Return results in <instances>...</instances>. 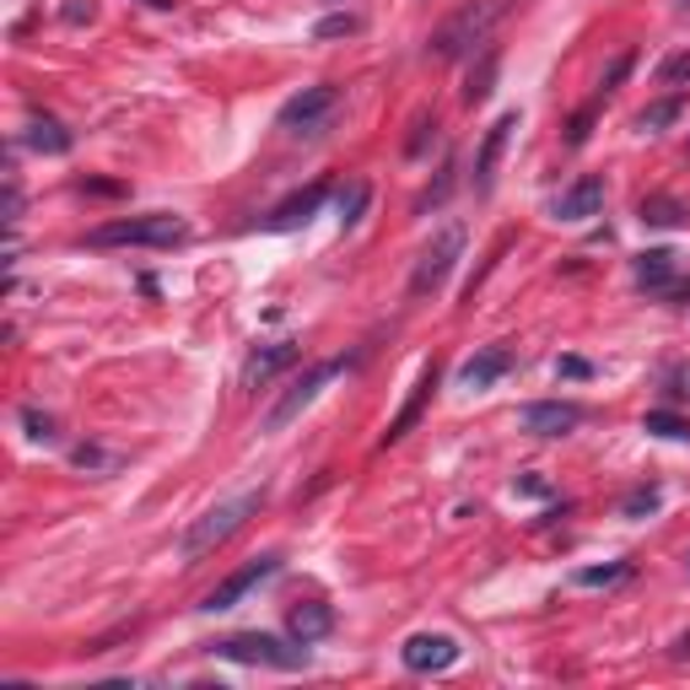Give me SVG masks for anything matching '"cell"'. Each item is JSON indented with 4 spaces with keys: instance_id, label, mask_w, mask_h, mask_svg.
<instances>
[{
    "instance_id": "cell-1",
    "label": "cell",
    "mask_w": 690,
    "mask_h": 690,
    "mask_svg": "<svg viewBox=\"0 0 690 690\" xmlns=\"http://www.w3.org/2000/svg\"><path fill=\"white\" fill-rule=\"evenodd\" d=\"M259 507H265V491H244V496H233V502H216L210 513H200L195 524L184 528V539H178V556L195 567V562H200V556H210L216 545H227V539H233V534H238V528H244L248 518L259 513Z\"/></svg>"
},
{
    "instance_id": "cell-2",
    "label": "cell",
    "mask_w": 690,
    "mask_h": 690,
    "mask_svg": "<svg viewBox=\"0 0 690 690\" xmlns=\"http://www.w3.org/2000/svg\"><path fill=\"white\" fill-rule=\"evenodd\" d=\"M502 11H507V0H470L464 11L447 17L443 28H432L426 54H432V60H470V54L491 39V28H496Z\"/></svg>"
},
{
    "instance_id": "cell-3",
    "label": "cell",
    "mask_w": 690,
    "mask_h": 690,
    "mask_svg": "<svg viewBox=\"0 0 690 690\" xmlns=\"http://www.w3.org/2000/svg\"><path fill=\"white\" fill-rule=\"evenodd\" d=\"M189 238V222L173 210H152V216H120L86 233L92 248H173Z\"/></svg>"
},
{
    "instance_id": "cell-4",
    "label": "cell",
    "mask_w": 690,
    "mask_h": 690,
    "mask_svg": "<svg viewBox=\"0 0 690 690\" xmlns=\"http://www.w3.org/2000/svg\"><path fill=\"white\" fill-rule=\"evenodd\" d=\"M210 652L227 658V663H248V669H308V648L281 642L270 631H233V637L210 642Z\"/></svg>"
},
{
    "instance_id": "cell-5",
    "label": "cell",
    "mask_w": 690,
    "mask_h": 690,
    "mask_svg": "<svg viewBox=\"0 0 690 690\" xmlns=\"http://www.w3.org/2000/svg\"><path fill=\"white\" fill-rule=\"evenodd\" d=\"M340 372H346V357H329V362L302 367V372H297V378H291V383L281 389V400L265 410V432H286V426H291V421H297L302 410L313 405V400L325 394V389L334 383V378H340Z\"/></svg>"
},
{
    "instance_id": "cell-6",
    "label": "cell",
    "mask_w": 690,
    "mask_h": 690,
    "mask_svg": "<svg viewBox=\"0 0 690 690\" xmlns=\"http://www.w3.org/2000/svg\"><path fill=\"white\" fill-rule=\"evenodd\" d=\"M334 114H340V86L319 82V86H302L297 97H286L276 124H281L286 135H325Z\"/></svg>"
},
{
    "instance_id": "cell-7",
    "label": "cell",
    "mask_w": 690,
    "mask_h": 690,
    "mask_svg": "<svg viewBox=\"0 0 690 690\" xmlns=\"http://www.w3.org/2000/svg\"><path fill=\"white\" fill-rule=\"evenodd\" d=\"M459 254H464V227L453 222L443 227L432 244L421 248V259H415V276H410V297H437L443 281L453 276V265H459Z\"/></svg>"
},
{
    "instance_id": "cell-8",
    "label": "cell",
    "mask_w": 690,
    "mask_h": 690,
    "mask_svg": "<svg viewBox=\"0 0 690 690\" xmlns=\"http://www.w3.org/2000/svg\"><path fill=\"white\" fill-rule=\"evenodd\" d=\"M276 571H281V556H276V550H265V556H254V562H248V567H238L233 577H222V583L205 594L200 609H205V615H222V609H233L238 599H248V594H254L265 577H276Z\"/></svg>"
},
{
    "instance_id": "cell-9",
    "label": "cell",
    "mask_w": 690,
    "mask_h": 690,
    "mask_svg": "<svg viewBox=\"0 0 690 690\" xmlns=\"http://www.w3.org/2000/svg\"><path fill=\"white\" fill-rule=\"evenodd\" d=\"M400 658H405L410 674H443L459 663V642L447 631H415V637H405Z\"/></svg>"
},
{
    "instance_id": "cell-10",
    "label": "cell",
    "mask_w": 690,
    "mask_h": 690,
    "mask_svg": "<svg viewBox=\"0 0 690 690\" xmlns=\"http://www.w3.org/2000/svg\"><path fill=\"white\" fill-rule=\"evenodd\" d=\"M599 210H605V178H599V173L571 178L567 189L550 200V216H556V222H588V216H599Z\"/></svg>"
},
{
    "instance_id": "cell-11",
    "label": "cell",
    "mask_w": 690,
    "mask_h": 690,
    "mask_svg": "<svg viewBox=\"0 0 690 690\" xmlns=\"http://www.w3.org/2000/svg\"><path fill=\"white\" fill-rule=\"evenodd\" d=\"M524 432L534 437H571L577 426H583V410L567 405V400H539V405H524Z\"/></svg>"
},
{
    "instance_id": "cell-12",
    "label": "cell",
    "mask_w": 690,
    "mask_h": 690,
    "mask_svg": "<svg viewBox=\"0 0 690 690\" xmlns=\"http://www.w3.org/2000/svg\"><path fill=\"white\" fill-rule=\"evenodd\" d=\"M518 130V114L507 109L502 120L486 130V141H481V157H475V195H491L496 189V163H502V146H507V135Z\"/></svg>"
},
{
    "instance_id": "cell-13",
    "label": "cell",
    "mask_w": 690,
    "mask_h": 690,
    "mask_svg": "<svg viewBox=\"0 0 690 690\" xmlns=\"http://www.w3.org/2000/svg\"><path fill=\"white\" fill-rule=\"evenodd\" d=\"M286 631H291V642L313 648V642H325L329 631H334V609L319 605V599H302V605L286 609Z\"/></svg>"
},
{
    "instance_id": "cell-14",
    "label": "cell",
    "mask_w": 690,
    "mask_h": 690,
    "mask_svg": "<svg viewBox=\"0 0 690 690\" xmlns=\"http://www.w3.org/2000/svg\"><path fill=\"white\" fill-rule=\"evenodd\" d=\"M507 372H513V351H507V346H481L470 362L459 367V383H464V389H491V383L507 378Z\"/></svg>"
},
{
    "instance_id": "cell-15",
    "label": "cell",
    "mask_w": 690,
    "mask_h": 690,
    "mask_svg": "<svg viewBox=\"0 0 690 690\" xmlns=\"http://www.w3.org/2000/svg\"><path fill=\"white\" fill-rule=\"evenodd\" d=\"M437 372H443L437 362H426V367H421V378H415V389H410L405 410H400V415L389 421V432H383V447H389V443H400V437H405L410 426L421 421V410H426V400H432V389H437Z\"/></svg>"
},
{
    "instance_id": "cell-16",
    "label": "cell",
    "mask_w": 690,
    "mask_h": 690,
    "mask_svg": "<svg viewBox=\"0 0 690 690\" xmlns=\"http://www.w3.org/2000/svg\"><path fill=\"white\" fill-rule=\"evenodd\" d=\"M329 184H313V189H302V195H291V200H281L270 216H265V227L270 233H291V227H302L308 216H319V205H325Z\"/></svg>"
},
{
    "instance_id": "cell-17",
    "label": "cell",
    "mask_w": 690,
    "mask_h": 690,
    "mask_svg": "<svg viewBox=\"0 0 690 690\" xmlns=\"http://www.w3.org/2000/svg\"><path fill=\"white\" fill-rule=\"evenodd\" d=\"M28 146H33L39 157H65V152L76 146V135H71L60 120H49V114H33V124H28Z\"/></svg>"
},
{
    "instance_id": "cell-18",
    "label": "cell",
    "mask_w": 690,
    "mask_h": 690,
    "mask_svg": "<svg viewBox=\"0 0 690 690\" xmlns=\"http://www.w3.org/2000/svg\"><path fill=\"white\" fill-rule=\"evenodd\" d=\"M297 362V346H265V351H254V357H248V383H254V389H265V383H270V378H276V372H286V367Z\"/></svg>"
},
{
    "instance_id": "cell-19",
    "label": "cell",
    "mask_w": 690,
    "mask_h": 690,
    "mask_svg": "<svg viewBox=\"0 0 690 690\" xmlns=\"http://www.w3.org/2000/svg\"><path fill=\"white\" fill-rule=\"evenodd\" d=\"M674 281V254L669 248H648V254H637V286H648V291H669Z\"/></svg>"
},
{
    "instance_id": "cell-20",
    "label": "cell",
    "mask_w": 690,
    "mask_h": 690,
    "mask_svg": "<svg viewBox=\"0 0 690 690\" xmlns=\"http://www.w3.org/2000/svg\"><path fill=\"white\" fill-rule=\"evenodd\" d=\"M637 216H642L648 227H686L690 205L686 200H669V195H648V200L637 205Z\"/></svg>"
},
{
    "instance_id": "cell-21",
    "label": "cell",
    "mask_w": 690,
    "mask_h": 690,
    "mask_svg": "<svg viewBox=\"0 0 690 690\" xmlns=\"http://www.w3.org/2000/svg\"><path fill=\"white\" fill-rule=\"evenodd\" d=\"M642 432H652V437H669V443H690V421H686V415H674V410H648Z\"/></svg>"
},
{
    "instance_id": "cell-22",
    "label": "cell",
    "mask_w": 690,
    "mask_h": 690,
    "mask_svg": "<svg viewBox=\"0 0 690 690\" xmlns=\"http://www.w3.org/2000/svg\"><path fill=\"white\" fill-rule=\"evenodd\" d=\"M367 200H372V189H367V178H351L346 189H340V227H357L362 222Z\"/></svg>"
},
{
    "instance_id": "cell-23",
    "label": "cell",
    "mask_w": 690,
    "mask_h": 690,
    "mask_svg": "<svg viewBox=\"0 0 690 690\" xmlns=\"http://www.w3.org/2000/svg\"><path fill=\"white\" fill-rule=\"evenodd\" d=\"M680 109H686L680 97H663V103H652V109H642V114H637V130H642V135H652V130H663V124L680 120Z\"/></svg>"
},
{
    "instance_id": "cell-24",
    "label": "cell",
    "mask_w": 690,
    "mask_h": 690,
    "mask_svg": "<svg viewBox=\"0 0 690 690\" xmlns=\"http://www.w3.org/2000/svg\"><path fill=\"white\" fill-rule=\"evenodd\" d=\"M22 426H28V437H33V443H60V421H54L49 410H39V405L22 410Z\"/></svg>"
},
{
    "instance_id": "cell-25",
    "label": "cell",
    "mask_w": 690,
    "mask_h": 690,
    "mask_svg": "<svg viewBox=\"0 0 690 690\" xmlns=\"http://www.w3.org/2000/svg\"><path fill=\"white\" fill-rule=\"evenodd\" d=\"M599 109H605V92H599L588 109H577V114H571V124H567V146H571V152L588 141V130H594V120H599Z\"/></svg>"
},
{
    "instance_id": "cell-26",
    "label": "cell",
    "mask_w": 690,
    "mask_h": 690,
    "mask_svg": "<svg viewBox=\"0 0 690 690\" xmlns=\"http://www.w3.org/2000/svg\"><path fill=\"white\" fill-rule=\"evenodd\" d=\"M658 502H663V491L658 486H637L626 502H620V518H648V513H658Z\"/></svg>"
},
{
    "instance_id": "cell-27",
    "label": "cell",
    "mask_w": 690,
    "mask_h": 690,
    "mask_svg": "<svg viewBox=\"0 0 690 690\" xmlns=\"http://www.w3.org/2000/svg\"><path fill=\"white\" fill-rule=\"evenodd\" d=\"M491 76H496V49H486L481 71L470 76V86H464V103H486V97H491Z\"/></svg>"
},
{
    "instance_id": "cell-28",
    "label": "cell",
    "mask_w": 690,
    "mask_h": 690,
    "mask_svg": "<svg viewBox=\"0 0 690 690\" xmlns=\"http://www.w3.org/2000/svg\"><path fill=\"white\" fill-rule=\"evenodd\" d=\"M351 33H362V17H351V11H340V17H325L319 28H313V39H351Z\"/></svg>"
},
{
    "instance_id": "cell-29",
    "label": "cell",
    "mask_w": 690,
    "mask_h": 690,
    "mask_svg": "<svg viewBox=\"0 0 690 690\" xmlns=\"http://www.w3.org/2000/svg\"><path fill=\"white\" fill-rule=\"evenodd\" d=\"M626 562H609V567H583L577 571V583H583V588H609V583H620V577H626Z\"/></svg>"
},
{
    "instance_id": "cell-30",
    "label": "cell",
    "mask_w": 690,
    "mask_h": 690,
    "mask_svg": "<svg viewBox=\"0 0 690 690\" xmlns=\"http://www.w3.org/2000/svg\"><path fill=\"white\" fill-rule=\"evenodd\" d=\"M658 82H663V86H686V82H690V49L669 54V60L658 65Z\"/></svg>"
},
{
    "instance_id": "cell-31",
    "label": "cell",
    "mask_w": 690,
    "mask_h": 690,
    "mask_svg": "<svg viewBox=\"0 0 690 690\" xmlns=\"http://www.w3.org/2000/svg\"><path fill=\"white\" fill-rule=\"evenodd\" d=\"M22 222V184H17V167H6V233H17Z\"/></svg>"
},
{
    "instance_id": "cell-32",
    "label": "cell",
    "mask_w": 690,
    "mask_h": 690,
    "mask_svg": "<svg viewBox=\"0 0 690 690\" xmlns=\"http://www.w3.org/2000/svg\"><path fill=\"white\" fill-rule=\"evenodd\" d=\"M626 71H631V54H620V60H615V65H609V71H605V82H599V92H605V97H609V92H615V86L626 82Z\"/></svg>"
},
{
    "instance_id": "cell-33",
    "label": "cell",
    "mask_w": 690,
    "mask_h": 690,
    "mask_svg": "<svg viewBox=\"0 0 690 690\" xmlns=\"http://www.w3.org/2000/svg\"><path fill=\"white\" fill-rule=\"evenodd\" d=\"M432 135H437V120H421V124H415V135H410V146H405V152H410V157H421Z\"/></svg>"
},
{
    "instance_id": "cell-34",
    "label": "cell",
    "mask_w": 690,
    "mask_h": 690,
    "mask_svg": "<svg viewBox=\"0 0 690 690\" xmlns=\"http://www.w3.org/2000/svg\"><path fill=\"white\" fill-rule=\"evenodd\" d=\"M76 464L82 470H114V459H103L97 447H76Z\"/></svg>"
},
{
    "instance_id": "cell-35",
    "label": "cell",
    "mask_w": 690,
    "mask_h": 690,
    "mask_svg": "<svg viewBox=\"0 0 690 690\" xmlns=\"http://www.w3.org/2000/svg\"><path fill=\"white\" fill-rule=\"evenodd\" d=\"M669 400H690V367L669 372Z\"/></svg>"
},
{
    "instance_id": "cell-36",
    "label": "cell",
    "mask_w": 690,
    "mask_h": 690,
    "mask_svg": "<svg viewBox=\"0 0 690 690\" xmlns=\"http://www.w3.org/2000/svg\"><path fill=\"white\" fill-rule=\"evenodd\" d=\"M556 372H562V378H588L594 367L583 362V357H562V362H556Z\"/></svg>"
},
{
    "instance_id": "cell-37",
    "label": "cell",
    "mask_w": 690,
    "mask_h": 690,
    "mask_svg": "<svg viewBox=\"0 0 690 690\" xmlns=\"http://www.w3.org/2000/svg\"><path fill=\"white\" fill-rule=\"evenodd\" d=\"M92 17H97V11H92V0H71V6H65V22H92Z\"/></svg>"
},
{
    "instance_id": "cell-38",
    "label": "cell",
    "mask_w": 690,
    "mask_h": 690,
    "mask_svg": "<svg viewBox=\"0 0 690 690\" xmlns=\"http://www.w3.org/2000/svg\"><path fill=\"white\" fill-rule=\"evenodd\" d=\"M518 491H524V496H545V481H539V475H524V481H518Z\"/></svg>"
},
{
    "instance_id": "cell-39",
    "label": "cell",
    "mask_w": 690,
    "mask_h": 690,
    "mask_svg": "<svg viewBox=\"0 0 690 690\" xmlns=\"http://www.w3.org/2000/svg\"><path fill=\"white\" fill-rule=\"evenodd\" d=\"M146 6H157V11H167V6H173V0H146Z\"/></svg>"
},
{
    "instance_id": "cell-40",
    "label": "cell",
    "mask_w": 690,
    "mask_h": 690,
    "mask_svg": "<svg viewBox=\"0 0 690 690\" xmlns=\"http://www.w3.org/2000/svg\"><path fill=\"white\" fill-rule=\"evenodd\" d=\"M674 6H680V11H686V17H690V0H674Z\"/></svg>"
}]
</instances>
